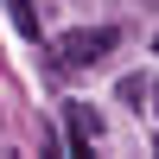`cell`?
I'll return each mask as SVG.
<instances>
[{"mask_svg": "<svg viewBox=\"0 0 159 159\" xmlns=\"http://www.w3.org/2000/svg\"><path fill=\"white\" fill-rule=\"evenodd\" d=\"M57 51H64V64H96V57H108L115 51V25H96V32H64L57 38Z\"/></svg>", "mask_w": 159, "mask_h": 159, "instance_id": "cell-1", "label": "cell"}, {"mask_svg": "<svg viewBox=\"0 0 159 159\" xmlns=\"http://www.w3.org/2000/svg\"><path fill=\"white\" fill-rule=\"evenodd\" d=\"M89 140H96V115L76 102V108H70V153H89Z\"/></svg>", "mask_w": 159, "mask_h": 159, "instance_id": "cell-2", "label": "cell"}, {"mask_svg": "<svg viewBox=\"0 0 159 159\" xmlns=\"http://www.w3.org/2000/svg\"><path fill=\"white\" fill-rule=\"evenodd\" d=\"M7 7H13V25L32 38V32H38V13H32V0H7Z\"/></svg>", "mask_w": 159, "mask_h": 159, "instance_id": "cell-3", "label": "cell"}, {"mask_svg": "<svg viewBox=\"0 0 159 159\" xmlns=\"http://www.w3.org/2000/svg\"><path fill=\"white\" fill-rule=\"evenodd\" d=\"M153 108H159V89H153Z\"/></svg>", "mask_w": 159, "mask_h": 159, "instance_id": "cell-4", "label": "cell"}, {"mask_svg": "<svg viewBox=\"0 0 159 159\" xmlns=\"http://www.w3.org/2000/svg\"><path fill=\"white\" fill-rule=\"evenodd\" d=\"M153 51H159V38H153Z\"/></svg>", "mask_w": 159, "mask_h": 159, "instance_id": "cell-5", "label": "cell"}]
</instances>
